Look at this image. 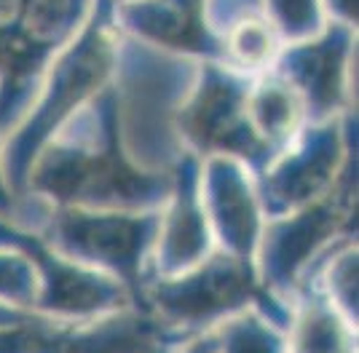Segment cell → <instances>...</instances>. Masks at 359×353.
I'll return each instance as SVG.
<instances>
[{"instance_id":"cell-18","label":"cell","mask_w":359,"mask_h":353,"mask_svg":"<svg viewBox=\"0 0 359 353\" xmlns=\"http://www.w3.org/2000/svg\"><path fill=\"white\" fill-rule=\"evenodd\" d=\"M217 38L223 46L225 64L252 75L269 70L279 48L285 46L260 8L236 16Z\"/></svg>"},{"instance_id":"cell-13","label":"cell","mask_w":359,"mask_h":353,"mask_svg":"<svg viewBox=\"0 0 359 353\" xmlns=\"http://www.w3.org/2000/svg\"><path fill=\"white\" fill-rule=\"evenodd\" d=\"M201 158L185 153L172 174V191L161 206V225L150 257V276H175L198 265L217 244L198 193Z\"/></svg>"},{"instance_id":"cell-2","label":"cell","mask_w":359,"mask_h":353,"mask_svg":"<svg viewBox=\"0 0 359 353\" xmlns=\"http://www.w3.org/2000/svg\"><path fill=\"white\" fill-rule=\"evenodd\" d=\"M116 38H118L116 3L94 0L83 27L51 59L25 116L3 134L0 169L16 201L25 193L30 166L41 153V147L94 91H100L110 81Z\"/></svg>"},{"instance_id":"cell-11","label":"cell","mask_w":359,"mask_h":353,"mask_svg":"<svg viewBox=\"0 0 359 353\" xmlns=\"http://www.w3.org/2000/svg\"><path fill=\"white\" fill-rule=\"evenodd\" d=\"M271 70L295 88L306 120L357 110V27L327 22L311 38L282 46Z\"/></svg>"},{"instance_id":"cell-6","label":"cell","mask_w":359,"mask_h":353,"mask_svg":"<svg viewBox=\"0 0 359 353\" xmlns=\"http://www.w3.org/2000/svg\"><path fill=\"white\" fill-rule=\"evenodd\" d=\"M94 0H0V139L30 107L51 59L89 19Z\"/></svg>"},{"instance_id":"cell-9","label":"cell","mask_w":359,"mask_h":353,"mask_svg":"<svg viewBox=\"0 0 359 353\" xmlns=\"http://www.w3.org/2000/svg\"><path fill=\"white\" fill-rule=\"evenodd\" d=\"M341 233H357V195L338 185L311 204L269 217L255 251L260 286L290 303V294L309 265Z\"/></svg>"},{"instance_id":"cell-1","label":"cell","mask_w":359,"mask_h":353,"mask_svg":"<svg viewBox=\"0 0 359 353\" xmlns=\"http://www.w3.org/2000/svg\"><path fill=\"white\" fill-rule=\"evenodd\" d=\"M169 191L172 174H148L129 158L116 88L107 81L41 147L19 198L48 206L158 209Z\"/></svg>"},{"instance_id":"cell-21","label":"cell","mask_w":359,"mask_h":353,"mask_svg":"<svg viewBox=\"0 0 359 353\" xmlns=\"http://www.w3.org/2000/svg\"><path fill=\"white\" fill-rule=\"evenodd\" d=\"M322 8L330 22H341L348 27H357L359 0H322Z\"/></svg>"},{"instance_id":"cell-8","label":"cell","mask_w":359,"mask_h":353,"mask_svg":"<svg viewBox=\"0 0 359 353\" xmlns=\"http://www.w3.org/2000/svg\"><path fill=\"white\" fill-rule=\"evenodd\" d=\"M357 132V110L306 120L295 139L255 176L266 220L327 195L344 174L346 161L359 153Z\"/></svg>"},{"instance_id":"cell-10","label":"cell","mask_w":359,"mask_h":353,"mask_svg":"<svg viewBox=\"0 0 359 353\" xmlns=\"http://www.w3.org/2000/svg\"><path fill=\"white\" fill-rule=\"evenodd\" d=\"M0 247L22 251L38 273V297L32 310L60 321H89L102 313L123 308L132 294L121 281L75 263L48 247L41 235L0 214ZM135 305V303H132Z\"/></svg>"},{"instance_id":"cell-14","label":"cell","mask_w":359,"mask_h":353,"mask_svg":"<svg viewBox=\"0 0 359 353\" xmlns=\"http://www.w3.org/2000/svg\"><path fill=\"white\" fill-rule=\"evenodd\" d=\"M123 32L198 62H225L220 38L207 25V0H129L116 3Z\"/></svg>"},{"instance_id":"cell-24","label":"cell","mask_w":359,"mask_h":353,"mask_svg":"<svg viewBox=\"0 0 359 353\" xmlns=\"http://www.w3.org/2000/svg\"><path fill=\"white\" fill-rule=\"evenodd\" d=\"M113 3H129V0H113Z\"/></svg>"},{"instance_id":"cell-4","label":"cell","mask_w":359,"mask_h":353,"mask_svg":"<svg viewBox=\"0 0 359 353\" xmlns=\"http://www.w3.org/2000/svg\"><path fill=\"white\" fill-rule=\"evenodd\" d=\"M11 220L35 230L65 257L121 281L137 308H145L142 294L150 279V257L161 225V206L86 209L19 198Z\"/></svg>"},{"instance_id":"cell-23","label":"cell","mask_w":359,"mask_h":353,"mask_svg":"<svg viewBox=\"0 0 359 353\" xmlns=\"http://www.w3.org/2000/svg\"><path fill=\"white\" fill-rule=\"evenodd\" d=\"M27 316H32V310L14 308V305H6V303H0V324L22 321V319H27Z\"/></svg>"},{"instance_id":"cell-22","label":"cell","mask_w":359,"mask_h":353,"mask_svg":"<svg viewBox=\"0 0 359 353\" xmlns=\"http://www.w3.org/2000/svg\"><path fill=\"white\" fill-rule=\"evenodd\" d=\"M16 195L11 191H8V185H6V176H3V169H0V214L3 217H14V212H16Z\"/></svg>"},{"instance_id":"cell-12","label":"cell","mask_w":359,"mask_h":353,"mask_svg":"<svg viewBox=\"0 0 359 353\" xmlns=\"http://www.w3.org/2000/svg\"><path fill=\"white\" fill-rule=\"evenodd\" d=\"M201 206L217 249L255 265L266 214L255 174L231 155H204L198 166Z\"/></svg>"},{"instance_id":"cell-16","label":"cell","mask_w":359,"mask_h":353,"mask_svg":"<svg viewBox=\"0 0 359 353\" xmlns=\"http://www.w3.org/2000/svg\"><path fill=\"white\" fill-rule=\"evenodd\" d=\"M247 107L255 134L273 153V158L295 139L306 123V110L295 88L271 67L252 78Z\"/></svg>"},{"instance_id":"cell-7","label":"cell","mask_w":359,"mask_h":353,"mask_svg":"<svg viewBox=\"0 0 359 353\" xmlns=\"http://www.w3.org/2000/svg\"><path fill=\"white\" fill-rule=\"evenodd\" d=\"M255 75L225 62H198L177 110V134L188 153L239 158L255 176L266 172L273 153L255 134L247 107Z\"/></svg>"},{"instance_id":"cell-20","label":"cell","mask_w":359,"mask_h":353,"mask_svg":"<svg viewBox=\"0 0 359 353\" xmlns=\"http://www.w3.org/2000/svg\"><path fill=\"white\" fill-rule=\"evenodd\" d=\"M35 297H38L35 265L22 251L0 247V303L14 305V308L32 310Z\"/></svg>"},{"instance_id":"cell-5","label":"cell","mask_w":359,"mask_h":353,"mask_svg":"<svg viewBox=\"0 0 359 353\" xmlns=\"http://www.w3.org/2000/svg\"><path fill=\"white\" fill-rule=\"evenodd\" d=\"M142 303L161 321L182 329L185 335L201 332L220 319L257 303L287 332L292 308L290 303L269 294L252 263L215 249L198 265L175 276H150Z\"/></svg>"},{"instance_id":"cell-3","label":"cell","mask_w":359,"mask_h":353,"mask_svg":"<svg viewBox=\"0 0 359 353\" xmlns=\"http://www.w3.org/2000/svg\"><path fill=\"white\" fill-rule=\"evenodd\" d=\"M196 67L198 59L150 46L118 27L110 83L118 99L121 137L137 169L175 174L188 153L177 134V110Z\"/></svg>"},{"instance_id":"cell-25","label":"cell","mask_w":359,"mask_h":353,"mask_svg":"<svg viewBox=\"0 0 359 353\" xmlns=\"http://www.w3.org/2000/svg\"><path fill=\"white\" fill-rule=\"evenodd\" d=\"M252 3H257V6H260V0H252Z\"/></svg>"},{"instance_id":"cell-15","label":"cell","mask_w":359,"mask_h":353,"mask_svg":"<svg viewBox=\"0 0 359 353\" xmlns=\"http://www.w3.org/2000/svg\"><path fill=\"white\" fill-rule=\"evenodd\" d=\"M292 319L287 326L290 351L311 353H351L359 348L357 326L332 305L325 289L311 273H303L290 294Z\"/></svg>"},{"instance_id":"cell-17","label":"cell","mask_w":359,"mask_h":353,"mask_svg":"<svg viewBox=\"0 0 359 353\" xmlns=\"http://www.w3.org/2000/svg\"><path fill=\"white\" fill-rule=\"evenodd\" d=\"M185 353H279L290 351L287 332L257 303L220 319L182 342Z\"/></svg>"},{"instance_id":"cell-19","label":"cell","mask_w":359,"mask_h":353,"mask_svg":"<svg viewBox=\"0 0 359 353\" xmlns=\"http://www.w3.org/2000/svg\"><path fill=\"white\" fill-rule=\"evenodd\" d=\"M260 11L282 43L311 38L330 22L322 0H260Z\"/></svg>"}]
</instances>
